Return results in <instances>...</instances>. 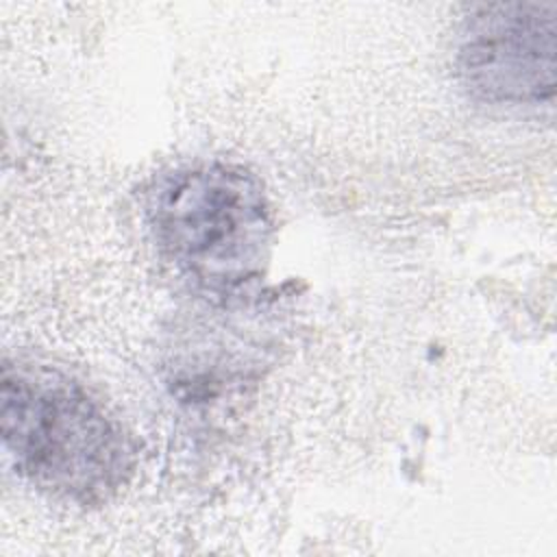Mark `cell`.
<instances>
[{"label": "cell", "instance_id": "7a4b0ae2", "mask_svg": "<svg viewBox=\"0 0 557 557\" xmlns=\"http://www.w3.org/2000/svg\"><path fill=\"white\" fill-rule=\"evenodd\" d=\"M161 257L205 296H244L270 263L274 218L255 174L226 161L172 168L146 191Z\"/></svg>", "mask_w": 557, "mask_h": 557}, {"label": "cell", "instance_id": "6da1fadb", "mask_svg": "<svg viewBox=\"0 0 557 557\" xmlns=\"http://www.w3.org/2000/svg\"><path fill=\"white\" fill-rule=\"evenodd\" d=\"M0 431L17 474L63 503L109 500L135 466L122 424L83 383L54 368L4 361Z\"/></svg>", "mask_w": 557, "mask_h": 557}, {"label": "cell", "instance_id": "3957f363", "mask_svg": "<svg viewBox=\"0 0 557 557\" xmlns=\"http://www.w3.org/2000/svg\"><path fill=\"white\" fill-rule=\"evenodd\" d=\"M557 7L492 2L472 7L457 37L463 87L492 104H540L555 96Z\"/></svg>", "mask_w": 557, "mask_h": 557}]
</instances>
